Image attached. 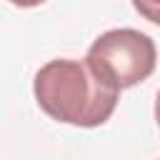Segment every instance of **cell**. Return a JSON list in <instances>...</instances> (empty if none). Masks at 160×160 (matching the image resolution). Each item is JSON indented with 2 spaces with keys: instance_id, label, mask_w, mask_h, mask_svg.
Wrapping results in <instances>:
<instances>
[{
  "instance_id": "cell-1",
  "label": "cell",
  "mask_w": 160,
  "mask_h": 160,
  "mask_svg": "<svg viewBox=\"0 0 160 160\" xmlns=\"http://www.w3.org/2000/svg\"><path fill=\"white\" fill-rule=\"evenodd\" d=\"M32 92L45 115L78 128L102 125L118 105V92L102 82L82 60H50L32 82Z\"/></svg>"
},
{
  "instance_id": "cell-2",
  "label": "cell",
  "mask_w": 160,
  "mask_h": 160,
  "mask_svg": "<svg viewBox=\"0 0 160 160\" xmlns=\"http://www.w3.org/2000/svg\"><path fill=\"white\" fill-rule=\"evenodd\" d=\"M85 62L102 82L115 90H125L152 75L158 50L150 35L132 28H118L95 38Z\"/></svg>"
},
{
  "instance_id": "cell-3",
  "label": "cell",
  "mask_w": 160,
  "mask_h": 160,
  "mask_svg": "<svg viewBox=\"0 0 160 160\" xmlns=\"http://www.w3.org/2000/svg\"><path fill=\"white\" fill-rule=\"evenodd\" d=\"M132 8L148 20L160 25V0H132Z\"/></svg>"
},
{
  "instance_id": "cell-4",
  "label": "cell",
  "mask_w": 160,
  "mask_h": 160,
  "mask_svg": "<svg viewBox=\"0 0 160 160\" xmlns=\"http://www.w3.org/2000/svg\"><path fill=\"white\" fill-rule=\"evenodd\" d=\"M10 2L18 8H35V5H42L45 0H10Z\"/></svg>"
},
{
  "instance_id": "cell-5",
  "label": "cell",
  "mask_w": 160,
  "mask_h": 160,
  "mask_svg": "<svg viewBox=\"0 0 160 160\" xmlns=\"http://www.w3.org/2000/svg\"><path fill=\"white\" fill-rule=\"evenodd\" d=\"M155 120H158V128H160V90H158V98H155Z\"/></svg>"
}]
</instances>
